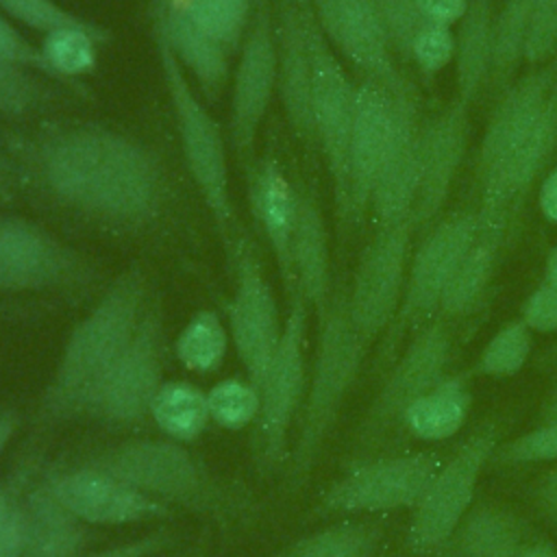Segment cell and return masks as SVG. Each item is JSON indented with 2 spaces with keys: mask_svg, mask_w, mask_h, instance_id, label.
<instances>
[{
  "mask_svg": "<svg viewBox=\"0 0 557 557\" xmlns=\"http://www.w3.org/2000/svg\"><path fill=\"white\" fill-rule=\"evenodd\" d=\"M518 318L529 326L533 335L555 333L557 331V287L542 278L520 305Z\"/></svg>",
  "mask_w": 557,
  "mask_h": 557,
  "instance_id": "cell-46",
  "label": "cell"
},
{
  "mask_svg": "<svg viewBox=\"0 0 557 557\" xmlns=\"http://www.w3.org/2000/svg\"><path fill=\"white\" fill-rule=\"evenodd\" d=\"M150 420L163 437L196 442L211 422L207 392L187 379H165L150 405Z\"/></svg>",
  "mask_w": 557,
  "mask_h": 557,
  "instance_id": "cell-34",
  "label": "cell"
},
{
  "mask_svg": "<svg viewBox=\"0 0 557 557\" xmlns=\"http://www.w3.org/2000/svg\"><path fill=\"white\" fill-rule=\"evenodd\" d=\"M0 57L46 76L37 44L26 39V35L15 26V22H11L2 13H0Z\"/></svg>",
  "mask_w": 557,
  "mask_h": 557,
  "instance_id": "cell-48",
  "label": "cell"
},
{
  "mask_svg": "<svg viewBox=\"0 0 557 557\" xmlns=\"http://www.w3.org/2000/svg\"><path fill=\"white\" fill-rule=\"evenodd\" d=\"M226 326L244 374L259 387L283 333L274 289L248 246L237 248L235 285L226 302Z\"/></svg>",
  "mask_w": 557,
  "mask_h": 557,
  "instance_id": "cell-17",
  "label": "cell"
},
{
  "mask_svg": "<svg viewBox=\"0 0 557 557\" xmlns=\"http://www.w3.org/2000/svg\"><path fill=\"white\" fill-rule=\"evenodd\" d=\"M196 557H207V553H205V550H198V553H196Z\"/></svg>",
  "mask_w": 557,
  "mask_h": 557,
  "instance_id": "cell-60",
  "label": "cell"
},
{
  "mask_svg": "<svg viewBox=\"0 0 557 557\" xmlns=\"http://www.w3.org/2000/svg\"><path fill=\"white\" fill-rule=\"evenodd\" d=\"M524 500L533 516L557 537V461L527 483Z\"/></svg>",
  "mask_w": 557,
  "mask_h": 557,
  "instance_id": "cell-47",
  "label": "cell"
},
{
  "mask_svg": "<svg viewBox=\"0 0 557 557\" xmlns=\"http://www.w3.org/2000/svg\"><path fill=\"white\" fill-rule=\"evenodd\" d=\"M516 557H557V542L537 533L516 553Z\"/></svg>",
  "mask_w": 557,
  "mask_h": 557,
  "instance_id": "cell-54",
  "label": "cell"
},
{
  "mask_svg": "<svg viewBox=\"0 0 557 557\" xmlns=\"http://www.w3.org/2000/svg\"><path fill=\"white\" fill-rule=\"evenodd\" d=\"M557 152V57L496 96L474 159L479 233L509 242L527 198Z\"/></svg>",
  "mask_w": 557,
  "mask_h": 557,
  "instance_id": "cell-2",
  "label": "cell"
},
{
  "mask_svg": "<svg viewBox=\"0 0 557 557\" xmlns=\"http://www.w3.org/2000/svg\"><path fill=\"white\" fill-rule=\"evenodd\" d=\"M202 33L235 54L250 28L259 0H165Z\"/></svg>",
  "mask_w": 557,
  "mask_h": 557,
  "instance_id": "cell-37",
  "label": "cell"
},
{
  "mask_svg": "<svg viewBox=\"0 0 557 557\" xmlns=\"http://www.w3.org/2000/svg\"><path fill=\"white\" fill-rule=\"evenodd\" d=\"M531 352L533 333L520 318H513L492 333V337L481 346L474 361L463 370L472 381L509 379L516 376L527 366Z\"/></svg>",
  "mask_w": 557,
  "mask_h": 557,
  "instance_id": "cell-38",
  "label": "cell"
},
{
  "mask_svg": "<svg viewBox=\"0 0 557 557\" xmlns=\"http://www.w3.org/2000/svg\"><path fill=\"white\" fill-rule=\"evenodd\" d=\"M472 400V379L466 370L448 372L405 409L398 433L424 444L446 442L463 431Z\"/></svg>",
  "mask_w": 557,
  "mask_h": 557,
  "instance_id": "cell-29",
  "label": "cell"
},
{
  "mask_svg": "<svg viewBox=\"0 0 557 557\" xmlns=\"http://www.w3.org/2000/svg\"><path fill=\"white\" fill-rule=\"evenodd\" d=\"M470 139V107L453 100L420 126V183L413 205L416 233H426L448 202Z\"/></svg>",
  "mask_w": 557,
  "mask_h": 557,
  "instance_id": "cell-20",
  "label": "cell"
},
{
  "mask_svg": "<svg viewBox=\"0 0 557 557\" xmlns=\"http://www.w3.org/2000/svg\"><path fill=\"white\" fill-rule=\"evenodd\" d=\"M276 46L278 100L292 133L315 146L311 111V57L300 0H270Z\"/></svg>",
  "mask_w": 557,
  "mask_h": 557,
  "instance_id": "cell-23",
  "label": "cell"
},
{
  "mask_svg": "<svg viewBox=\"0 0 557 557\" xmlns=\"http://www.w3.org/2000/svg\"><path fill=\"white\" fill-rule=\"evenodd\" d=\"M557 461V424L535 422L524 433H518L505 442H498L490 466H531Z\"/></svg>",
  "mask_w": 557,
  "mask_h": 557,
  "instance_id": "cell-41",
  "label": "cell"
},
{
  "mask_svg": "<svg viewBox=\"0 0 557 557\" xmlns=\"http://www.w3.org/2000/svg\"><path fill=\"white\" fill-rule=\"evenodd\" d=\"M413 220L374 228L363 246L352 281L346 287L350 320L361 339L372 348L392 324L407 283L413 252Z\"/></svg>",
  "mask_w": 557,
  "mask_h": 557,
  "instance_id": "cell-15",
  "label": "cell"
},
{
  "mask_svg": "<svg viewBox=\"0 0 557 557\" xmlns=\"http://www.w3.org/2000/svg\"><path fill=\"white\" fill-rule=\"evenodd\" d=\"M78 463L104 470L146 496L215 520L242 513L237 494L185 444L170 437H131L87 453Z\"/></svg>",
  "mask_w": 557,
  "mask_h": 557,
  "instance_id": "cell-5",
  "label": "cell"
},
{
  "mask_svg": "<svg viewBox=\"0 0 557 557\" xmlns=\"http://www.w3.org/2000/svg\"><path fill=\"white\" fill-rule=\"evenodd\" d=\"M48 490L89 527H124L152 520H168L176 511L122 479L76 463L63 470H50L41 479Z\"/></svg>",
  "mask_w": 557,
  "mask_h": 557,
  "instance_id": "cell-19",
  "label": "cell"
},
{
  "mask_svg": "<svg viewBox=\"0 0 557 557\" xmlns=\"http://www.w3.org/2000/svg\"><path fill=\"white\" fill-rule=\"evenodd\" d=\"M148 298V276L139 265H128L102 289L63 342L39 396V420L65 422L85 413L91 396L133 339Z\"/></svg>",
  "mask_w": 557,
  "mask_h": 557,
  "instance_id": "cell-3",
  "label": "cell"
},
{
  "mask_svg": "<svg viewBox=\"0 0 557 557\" xmlns=\"http://www.w3.org/2000/svg\"><path fill=\"white\" fill-rule=\"evenodd\" d=\"M154 44L185 168L211 220L222 231V235H226L233 222L226 137L220 122L207 107L205 96L191 83L183 65L174 59L163 41L154 39Z\"/></svg>",
  "mask_w": 557,
  "mask_h": 557,
  "instance_id": "cell-7",
  "label": "cell"
},
{
  "mask_svg": "<svg viewBox=\"0 0 557 557\" xmlns=\"http://www.w3.org/2000/svg\"><path fill=\"white\" fill-rule=\"evenodd\" d=\"M448 453L450 448H435L355 459L342 476L329 483L311 513L318 518H348L411 511Z\"/></svg>",
  "mask_w": 557,
  "mask_h": 557,
  "instance_id": "cell-10",
  "label": "cell"
},
{
  "mask_svg": "<svg viewBox=\"0 0 557 557\" xmlns=\"http://www.w3.org/2000/svg\"><path fill=\"white\" fill-rule=\"evenodd\" d=\"M503 250H505V242L476 233L472 246L459 261L446 287L437 315L450 322L468 315L485 298L492 285V278L498 270V259Z\"/></svg>",
  "mask_w": 557,
  "mask_h": 557,
  "instance_id": "cell-33",
  "label": "cell"
},
{
  "mask_svg": "<svg viewBox=\"0 0 557 557\" xmlns=\"http://www.w3.org/2000/svg\"><path fill=\"white\" fill-rule=\"evenodd\" d=\"M309 57H311V111L315 146L322 152L331 183L335 215L339 228L346 233L348 222V141L352 131L357 85L342 65L337 52L322 35L309 0H300Z\"/></svg>",
  "mask_w": 557,
  "mask_h": 557,
  "instance_id": "cell-13",
  "label": "cell"
},
{
  "mask_svg": "<svg viewBox=\"0 0 557 557\" xmlns=\"http://www.w3.org/2000/svg\"><path fill=\"white\" fill-rule=\"evenodd\" d=\"M307 315L300 294L289 296L278 346L259 383V418L255 422V453L261 470L274 472L287 461L289 433L298 422L307 394Z\"/></svg>",
  "mask_w": 557,
  "mask_h": 557,
  "instance_id": "cell-12",
  "label": "cell"
},
{
  "mask_svg": "<svg viewBox=\"0 0 557 557\" xmlns=\"http://www.w3.org/2000/svg\"><path fill=\"white\" fill-rule=\"evenodd\" d=\"M20 159L57 207L100 226L137 231L165 209L161 159L137 137L96 122H72L28 137Z\"/></svg>",
  "mask_w": 557,
  "mask_h": 557,
  "instance_id": "cell-1",
  "label": "cell"
},
{
  "mask_svg": "<svg viewBox=\"0 0 557 557\" xmlns=\"http://www.w3.org/2000/svg\"><path fill=\"white\" fill-rule=\"evenodd\" d=\"M170 557H196V553H183V555H170Z\"/></svg>",
  "mask_w": 557,
  "mask_h": 557,
  "instance_id": "cell-59",
  "label": "cell"
},
{
  "mask_svg": "<svg viewBox=\"0 0 557 557\" xmlns=\"http://www.w3.org/2000/svg\"><path fill=\"white\" fill-rule=\"evenodd\" d=\"M368 350L370 346L350 320L346 287H335L324 313L318 318V342L309 366L307 394L285 461L292 490H298L318 463Z\"/></svg>",
  "mask_w": 557,
  "mask_h": 557,
  "instance_id": "cell-4",
  "label": "cell"
},
{
  "mask_svg": "<svg viewBox=\"0 0 557 557\" xmlns=\"http://www.w3.org/2000/svg\"><path fill=\"white\" fill-rule=\"evenodd\" d=\"M396 100V122L394 137L381 172L376 176L370 213L374 228L392 226L405 222L413 213L418 183H420V117L416 91L394 96Z\"/></svg>",
  "mask_w": 557,
  "mask_h": 557,
  "instance_id": "cell-22",
  "label": "cell"
},
{
  "mask_svg": "<svg viewBox=\"0 0 557 557\" xmlns=\"http://www.w3.org/2000/svg\"><path fill=\"white\" fill-rule=\"evenodd\" d=\"M168 350L165 309L161 298L150 294L133 339L91 396L83 416L115 429H131L150 420V405L165 383Z\"/></svg>",
  "mask_w": 557,
  "mask_h": 557,
  "instance_id": "cell-11",
  "label": "cell"
},
{
  "mask_svg": "<svg viewBox=\"0 0 557 557\" xmlns=\"http://www.w3.org/2000/svg\"><path fill=\"white\" fill-rule=\"evenodd\" d=\"M37 302L35 300H22V298H0V318L7 315H20V313H28L30 309H35Z\"/></svg>",
  "mask_w": 557,
  "mask_h": 557,
  "instance_id": "cell-56",
  "label": "cell"
},
{
  "mask_svg": "<svg viewBox=\"0 0 557 557\" xmlns=\"http://www.w3.org/2000/svg\"><path fill=\"white\" fill-rule=\"evenodd\" d=\"M7 191H9V159L0 141V200L7 198Z\"/></svg>",
  "mask_w": 557,
  "mask_h": 557,
  "instance_id": "cell-58",
  "label": "cell"
},
{
  "mask_svg": "<svg viewBox=\"0 0 557 557\" xmlns=\"http://www.w3.org/2000/svg\"><path fill=\"white\" fill-rule=\"evenodd\" d=\"M278 94L276 46L270 0H259L231 72L228 139L239 165L250 172L255 144Z\"/></svg>",
  "mask_w": 557,
  "mask_h": 557,
  "instance_id": "cell-16",
  "label": "cell"
},
{
  "mask_svg": "<svg viewBox=\"0 0 557 557\" xmlns=\"http://www.w3.org/2000/svg\"><path fill=\"white\" fill-rule=\"evenodd\" d=\"M298 205L300 189L289 181L276 159H265L252 172L250 207L265 242L270 244L276 272L287 296L294 292L292 246L298 222Z\"/></svg>",
  "mask_w": 557,
  "mask_h": 557,
  "instance_id": "cell-26",
  "label": "cell"
},
{
  "mask_svg": "<svg viewBox=\"0 0 557 557\" xmlns=\"http://www.w3.org/2000/svg\"><path fill=\"white\" fill-rule=\"evenodd\" d=\"M376 4L394 54L409 61L411 44L426 24L418 0H376Z\"/></svg>",
  "mask_w": 557,
  "mask_h": 557,
  "instance_id": "cell-42",
  "label": "cell"
},
{
  "mask_svg": "<svg viewBox=\"0 0 557 557\" xmlns=\"http://www.w3.org/2000/svg\"><path fill=\"white\" fill-rule=\"evenodd\" d=\"M494 2L468 0L463 17L455 30V81L457 100L472 107V102L487 87L492 65V39H494Z\"/></svg>",
  "mask_w": 557,
  "mask_h": 557,
  "instance_id": "cell-30",
  "label": "cell"
},
{
  "mask_svg": "<svg viewBox=\"0 0 557 557\" xmlns=\"http://www.w3.org/2000/svg\"><path fill=\"white\" fill-rule=\"evenodd\" d=\"M453 322L442 315L431 318L409 335L403 350L383 372L368 409L355 426V455L350 461L376 455L398 433L405 409L453 372Z\"/></svg>",
  "mask_w": 557,
  "mask_h": 557,
  "instance_id": "cell-6",
  "label": "cell"
},
{
  "mask_svg": "<svg viewBox=\"0 0 557 557\" xmlns=\"http://www.w3.org/2000/svg\"><path fill=\"white\" fill-rule=\"evenodd\" d=\"M385 535L381 516H348L296 537L276 557H379Z\"/></svg>",
  "mask_w": 557,
  "mask_h": 557,
  "instance_id": "cell-31",
  "label": "cell"
},
{
  "mask_svg": "<svg viewBox=\"0 0 557 557\" xmlns=\"http://www.w3.org/2000/svg\"><path fill=\"white\" fill-rule=\"evenodd\" d=\"M535 422L542 424H557V376L553 379V383L548 385V389L544 392L537 413H535Z\"/></svg>",
  "mask_w": 557,
  "mask_h": 557,
  "instance_id": "cell-53",
  "label": "cell"
},
{
  "mask_svg": "<svg viewBox=\"0 0 557 557\" xmlns=\"http://www.w3.org/2000/svg\"><path fill=\"white\" fill-rule=\"evenodd\" d=\"M535 535V524L518 507L492 496H476L429 557H516Z\"/></svg>",
  "mask_w": 557,
  "mask_h": 557,
  "instance_id": "cell-24",
  "label": "cell"
},
{
  "mask_svg": "<svg viewBox=\"0 0 557 557\" xmlns=\"http://www.w3.org/2000/svg\"><path fill=\"white\" fill-rule=\"evenodd\" d=\"M0 557H22V509L13 485H0Z\"/></svg>",
  "mask_w": 557,
  "mask_h": 557,
  "instance_id": "cell-50",
  "label": "cell"
},
{
  "mask_svg": "<svg viewBox=\"0 0 557 557\" xmlns=\"http://www.w3.org/2000/svg\"><path fill=\"white\" fill-rule=\"evenodd\" d=\"M409 61H413L426 76L442 72L455 61V30L426 22L411 44Z\"/></svg>",
  "mask_w": 557,
  "mask_h": 557,
  "instance_id": "cell-44",
  "label": "cell"
},
{
  "mask_svg": "<svg viewBox=\"0 0 557 557\" xmlns=\"http://www.w3.org/2000/svg\"><path fill=\"white\" fill-rule=\"evenodd\" d=\"M57 96L33 70L0 57V115H30L48 107Z\"/></svg>",
  "mask_w": 557,
  "mask_h": 557,
  "instance_id": "cell-40",
  "label": "cell"
},
{
  "mask_svg": "<svg viewBox=\"0 0 557 557\" xmlns=\"http://www.w3.org/2000/svg\"><path fill=\"white\" fill-rule=\"evenodd\" d=\"M22 557H72L89 548V524L78 520L44 481L20 496Z\"/></svg>",
  "mask_w": 557,
  "mask_h": 557,
  "instance_id": "cell-27",
  "label": "cell"
},
{
  "mask_svg": "<svg viewBox=\"0 0 557 557\" xmlns=\"http://www.w3.org/2000/svg\"><path fill=\"white\" fill-rule=\"evenodd\" d=\"M542 278L557 287V244L546 252V259H544V274H542Z\"/></svg>",
  "mask_w": 557,
  "mask_h": 557,
  "instance_id": "cell-57",
  "label": "cell"
},
{
  "mask_svg": "<svg viewBox=\"0 0 557 557\" xmlns=\"http://www.w3.org/2000/svg\"><path fill=\"white\" fill-rule=\"evenodd\" d=\"M0 13L7 15L11 22L26 26L39 35L59 26L78 24L87 20L65 9L57 0H0Z\"/></svg>",
  "mask_w": 557,
  "mask_h": 557,
  "instance_id": "cell-43",
  "label": "cell"
},
{
  "mask_svg": "<svg viewBox=\"0 0 557 557\" xmlns=\"http://www.w3.org/2000/svg\"><path fill=\"white\" fill-rule=\"evenodd\" d=\"M94 278L91 261L50 228L17 213H0V298L74 292Z\"/></svg>",
  "mask_w": 557,
  "mask_h": 557,
  "instance_id": "cell-14",
  "label": "cell"
},
{
  "mask_svg": "<svg viewBox=\"0 0 557 557\" xmlns=\"http://www.w3.org/2000/svg\"><path fill=\"white\" fill-rule=\"evenodd\" d=\"M429 24L455 28L468 9V0H418Z\"/></svg>",
  "mask_w": 557,
  "mask_h": 557,
  "instance_id": "cell-51",
  "label": "cell"
},
{
  "mask_svg": "<svg viewBox=\"0 0 557 557\" xmlns=\"http://www.w3.org/2000/svg\"><path fill=\"white\" fill-rule=\"evenodd\" d=\"M294 292L320 318L335 289L331 278V246L322 209L311 191L300 189L298 222L292 246ZM289 294V296H292Z\"/></svg>",
  "mask_w": 557,
  "mask_h": 557,
  "instance_id": "cell-28",
  "label": "cell"
},
{
  "mask_svg": "<svg viewBox=\"0 0 557 557\" xmlns=\"http://www.w3.org/2000/svg\"><path fill=\"white\" fill-rule=\"evenodd\" d=\"M111 39V33L94 20L52 28L41 35L37 48L44 61L46 78L74 85L81 76L98 67L100 46Z\"/></svg>",
  "mask_w": 557,
  "mask_h": 557,
  "instance_id": "cell-32",
  "label": "cell"
},
{
  "mask_svg": "<svg viewBox=\"0 0 557 557\" xmlns=\"http://www.w3.org/2000/svg\"><path fill=\"white\" fill-rule=\"evenodd\" d=\"M17 426H20V416H17V411H13V409L0 411V459H2V455H4V450H7V446H9V442L13 440Z\"/></svg>",
  "mask_w": 557,
  "mask_h": 557,
  "instance_id": "cell-55",
  "label": "cell"
},
{
  "mask_svg": "<svg viewBox=\"0 0 557 557\" xmlns=\"http://www.w3.org/2000/svg\"><path fill=\"white\" fill-rule=\"evenodd\" d=\"M537 211L548 224H557V163L537 183Z\"/></svg>",
  "mask_w": 557,
  "mask_h": 557,
  "instance_id": "cell-52",
  "label": "cell"
},
{
  "mask_svg": "<svg viewBox=\"0 0 557 557\" xmlns=\"http://www.w3.org/2000/svg\"><path fill=\"white\" fill-rule=\"evenodd\" d=\"M172 542H174V535L170 531H152L148 535L124 540L111 546L87 548L72 557H154L163 553L168 546H172Z\"/></svg>",
  "mask_w": 557,
  "mask_h": 557,
  "instance_id": "cell-49",
  "label": "cell"
},
{
  "mask_svg": "<svg viewBox=\"0 0 557 557\" xmlns=\"http://www.w3.org/2000/svg\"><path fill=\"white\" fill-rule=\"evenodd\" d=\"M231 333L215 309H198L178 331L172 350L178 363L196 374L215 372L228 352Z\"/></svg>",
  "mask_w": 557,
  "mask_h": 557,
  "instance_id": "cell-36",
  "label": "cell"
},
{
  "mask_svg": "<svg viewBox=\"0 0 557 557\" xmlns=\"http://www.w3.org/2000/svg\"><path fill=\"white\" fill-rule=\"evenodd\" d=\"M396 122L394 94L376 81L357 85V104L348 141V222L359 226L370 211V196L389 150Z\"/></svg>",
  "mask_w": 557,
  "mask_h": 557,
  "instance_id": "cell-21",
  "label": "cell"
},
{
  "mask_svg": "<svg viewBox=\"0 0 557 557\" xmlns=\"http://www.w3.org/2000/svg\"><path fill=\"white\" fill-rule=\"evenodd\" d=\"M533 0H505L494 15L492 65L487 87L500 96L516 78L518 67L524 63L529 20Z\"/></svg>",
  "mask_w": 557,
  "mask_h": 557,
  "instance_id": "cell-35",
  "label": "cell"
},
{
  "mask_svg": "<svg viewBox=\"0 0 557 557\" xmlns=\"http://www.w3.org/2000/svg\"><path fill=\"white\" fill-rule=\"evenodd\" d=\"M209 418L224 431H244L259 418V387L244 376H226L207 389Z\"/></svg>",
  "mask_w": 557,
  "mask_h": 557,
  "instance_id": "cell-39",
  "label": "cell"
},
{
  "mask_svg": "<svg viewBox=\"0 0 557 557\" xmlns=\"http://www.w3.org/2000/svg\"><path fill=\"white\" fill-rule=\"evenodd\" d=\"M503 420L483 418L431 476L416 507L409 511L405 550L409 557H429L457 527L476 498V487L490 457L500 442Z\"/></svg>",
  "mask_w": 557,
  "mask_h": 557,
  "instance_id": "cell-9",
  "label": "cell"
},
{
  "mask_svg": "<svg viewBox=\"0 0 557 557\" xmlns=\"http://www.w3.org/2000/svg\"><path fill=\"white\" fill-rule=\"evenodd\" d=\"M309 7L331 48L363 78L381 83L394 96L413 94L394 61L376 0H309Z\"/></svg>",
  "mask_w": 557,
  "mask_h": 557,
  "instance_id": "cell-18",
  "label": "cell"
},
{
  "mask_svg": "<svg viewBox=\"0 0 557 557\" xmlns=\"http://www.w3.org/2000/svg\"><path fill=\"white\" fill-rule=\"evenodd\" d=\"M476 233V209H461L440 218L426 233L420 235V242L411 252L400 307L379 339L372 363L376 372L383 374L387 370V366L400 352L405 337L437 315L446 287Z\"/></svg>",
  "mask_w": 557,
  "mask_h": 557,
  "instance_id": "cell-8",
  "label": "cell"
},
{
  "mask_svg": "<svg viewBox=\"0 0 557 557\" xmlns=\"http://www.w3.org/2000/svg\"><path fill=\"white\" fill-rule=\"evenodd\" d=\"M152 33L200 87L205 100H213L231 83L233 54L165 0L152 2Z\"/></svg>",
  "mask_w": 557,
  "mask_h": 557,
  "instance_id": "cell-25",
  "label": "cell"
},
{
  "mask_svg": "<svg viewBox=\"0 0 557 557\" xmlns=\"http://www.w3.org/2000/svg\"><path fill=\"white\" fill-rule=\"evenodd\" d=\"M557 57V0H533L527 54L529 67L544 65Z\"/></svg>",
  "mask_w": 557,
  "mask_h": 557,
  "instance_id": "cell-45",
  "label": "cell"
}]
</instances>
